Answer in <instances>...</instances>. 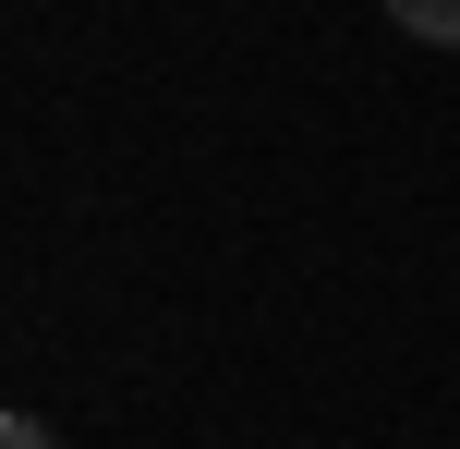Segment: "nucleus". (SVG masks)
Returning a JSON list of instances; mask_svg holds the SVG:
<instances>
[{"instance_id":"f03ea898","label":"nucleus","mask_w":460,"mask_h":449,"mask_svg":"<svg viewBox=\"0 0 460 449\" xmlns=\"http://www.w3.org/2000/svg\"><path fill=\"white\" fill-rule=\"evenodd\" d=\"M0 449H49V426H37V413H13V426H0Z\"/></svg>"},{"instance_id":"f257e3e1","label":"nucleus","mask_w":460,"mask_h":449,"mask_svg":"<svg viewBox=\"0 0 460 449\" xmlns=\"http://www.w3.org/2000/svg\"><path fill=\"white\" fill-rule=\"evenodd\" d=\"M412 37H437V49H460V0H388Z\"/></svg>"}]
</instances>
